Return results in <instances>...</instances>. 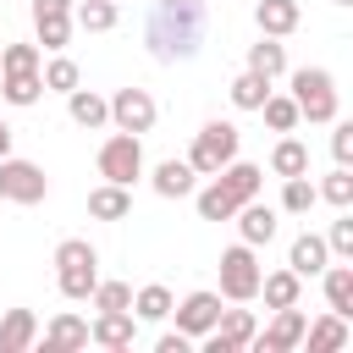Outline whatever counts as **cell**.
I'll return each mask as SVG.
<instances>
[{
	"instance_id": "obj_9",
	"label": "cell",
	"mask_w": 353,
	"mask_h": 353,
	"mask_svg": "<svg viewBox=\"0 0 353 353\" xmlns=\"http://www.w3.org/2000/svg\"><path fill=\"white\" fill-rule=\"evenodd\" d=\"M110 121H116L121 132H149V127H154V99H149L143 88H116Z\"/></svg>"
},
{
	"instance_id": "obj_14",
	"label": "cell",
	"mask_w": 353,
	"mask_h": 353,
	"mask_svg": "<svg viewBox=\"0 0 353 353\" xmlns=\"http://www.w3.org/2000/svg\"><path fill=\"white\" fill-rule=\"evenodd\" d=\"M325 237H314V232H303V237H292V254H287V270L303 281V276H320L325 270Z\"/></svg>"
},
{
	"instance_id": "obj_13",
	"label": "cell",
	"mask_w": 353,
	"mask_h": 353,
	"mask_svg": "<svg viewBox=\"0 0 353 353\" xmlns=\"http://www.w3.org/2000/svg\"><path fill=\"white\" fill-rule=\"evenodd\" d=\"M237 232H243V243L248 248H259V243H270L276 237V210L270 204H237Z\"/></svg>"
},
{
	"instance_id": "obj_43",
	"label": "cell",
	"mask_w": 353,
	"mask_h": 353,
	"mask_svg": "<svg viewBox=\"0 0 353 353\" xmlns=\"http://www.w3.org/2000/svg\"><path fill=\"white\" fill-rule=\"evenodd\" d=\"M336 6H353V0H336Z\"/></svg>"
},
{
	"instance_id": "obj_30",
	"label": "cell",
	"mask_w": 353,
	"mask_h": 353,
	"mask_svg": "<svg viewBox=\"0 0 353 353\" xmlns=\"http://www.w3.org/2000/svg\"><path fill=\"white\" fill-rule=\"evenodd\" d=\"M77 28H88V33L116 28V0H83L77 6Z\"/></svg>"
},
{
	"instance_id": "obj_17",
	"label": "cell",
	"mask_w": 353,
	"mask_h": 353,
	"mask_svg": "<svg viewBox=\"0 0 353 353\" xmlns=\"http://www.w3.org/2000/svg\"><path fill=\"white\" fill-rule=\"evenodd\" d=\"M303 342H309V353H336V347H347V320L325 314V320L303 325Z\"/></svg>"
},
{
	"instance_id": "obj_10",
	"label": "cell",
	"mask_w": 353,
	"mask_h": 353,
	"mask_svg": "<svg viewBox=\"0 0 353 353\" xmlns=\"http://www.w3.org/2000/svg\"><path fill=\"white\" fill-rule=\"evenodd\" d=\"M176 309V331L182 336H204L215 320H221V292H188L182 303H171Z\"/></svg>"
},
{
	"instance_id": "obj_39",
	"label": "cell",
	"mask_w": 353,
	"mask_h": 353,
	"mask_svg": "<svg viewBox=\"0 0 353 353\" xmlns=\"http://www.w3.org/2000/svg\"><path fill=\"white\" fill-rule=\"evenodd\" d=\"M331 154H336V165H347V160H353V121H342V127L331 132Z\"/></svg>"
},
{
	"instance_id": "obj_19",
	"label": "cell",
	"mask_w": 353,
	"mask_h": 353,
	"mask_svg": "<svg viewBox=\"0 0 353 353\" xmlns=\"http://www.w3.org/2000/svg\"><path fill=\"white\" fill-rule=\"evenodd\" d=\"M193 165L188 160H165V165H154V193L160 199H182V193H193Z\"/></svg>"
},
{
	"instance_id": "obj_32",
	"label": "cell",
	"mask_w": 353,
	"mask_h": 353,
	"mask_svg": "<svg viewBox=\"0 0 353 353\" xmlns=\"http://www.w3.org/2000/svg\"><path fill=\"white\" fill-rule=\"evenodd\" d=\"M6 72H39V44H6L0 50V77Z\"/></svg>"
},
{
	"instance_id": "obj_16",
	"label": "cell",
	"mask_w": 353,
	"mask_h": 353,
	"mask_svg": "<svg viewBox=\"0 0 353 353\" xmlns=\"http://www.w3.org/2000/svg\"><path fill=\"white\" fill-rule=\"evenodd\" d=\"M66 110H72V121L88 127V132L110 121V99H99V94H88V88H72V94H66Z\"/></svg>"
},
{
	"instance_id": "obj_26",
	"label": "cell",
	"mask_w": 353,
	"mask_h": 353,
	"mask_svg": "<svg viewBox=\"0 0 353 353\" xmlns=\"http://www.w3.org/2000/svg\"><path fill=\"white\" fill-rule=\"evenodd\" d=\"M270 171H276V176H303V171H309V149H303L298 138H281L276 154H270Z\"/></svg>"
},
{
	"instance_id": "obj_37",
	"label": "cell",
	"mask_w": 353,
	"mask_h": 353,
	"mask_svg": "<svg viewBox=\"0 0 353 353\" xmlns=\"http://www.w3.org/2000/svg\"><path fill=\"white\" fill-rule=\"evenodd\" d=\"M44 88H61V94H72V88H77V61L55 55V61L44 66Z\"/></svg>"
},
{
	"instance_id": "obj_35",
	"label": "cell",
	"mask_w": 353,
	"mask_h": 353,
	"mask_svg": "<svg viewBox=\"0 0 353 353\" xmlns=\"http://www.w3.org/2000/svg\"><path fill=\"white\" fill-rule=\"evenodd\" d=\"M132 309H138V320H165V314H171V292H165V287H143V292L132 298Z\"/></svg>"
},
{
	"instance_id": "obj_8",
	"label": "cell",
	"mask_w": 353,
	"mask_h": 353,
	"mask_svg": "<svg viewBox=\"0 0 353 353\" xmlns=\"http://www.w3.org/2000/svg\"><path fill=\"white\" fill-rule=\"evenodd\" d=\"M303 314H298V303H287V309H276V320H270V331H254V347L259 353H292L298 342H303Z\"/></svg>"
},
{
	"instance_id": "obj_31",
	"label": "cell",
	"mask_w": 353,
	"mask_h": 353,
	"mask_svg": "<svg viewBox=\"0 0 353 353\" xmlns=\"http://www.w3.org/2000/svg\"><path fill=\"white\" fill-rule=\"evenodd\" d=\"M320 193H314V182L309 176H287V188H281V210H292V215H309V204H314Z\"/></svg>"
},
{
	"instance_id": "obj_27",
	"label": "cell",
	"mask_w": 353,
	"mask_h": 353,
	"mask_svg": "<svg viewBox=\"0 0 353 353\" xmlns=\"http://www.w3.org/2000/svg\"><path fill=\"white\" fill-rule=\"evenodd\" d=\"M259 292H265V303H270V309H287V303H298V276H292V270L259 276Z\"/></svg>"
},
{
	"instance_id": "obj_15",
	"label": "cell",
	"mask_w": 353,
	"mask_h": 353,
	"mask_svg": "<svg viewBox=\"0 0 353 353\" xmlns=\"http://www.w3.org/2000/svg\"><path fill=\"white\" fill-rule=\"evenodd\" d=\"M254 22H259V33L281 39V33L298 28V0H259V6H254Z\"/></svg>"
},
{
	"instance_id": "obj_23",
	"label": "cell",
	"mask_w": 353,
	"mask_h": 353,
	"mask_svg": "<svg viewBox=\"0 0 353 353\" xmlns=\"http://www.w3.org/2000/svg\"><path fill=\"white\" fill-rule=\"evenodd\" d=\"M248 72H259V77H281V72H287V50L265 33V39L248 50Z\"/></svg>"
},
{
	"instance_id": "obj_33",
	"label": "cell",
	"mask_w": 353,
	"mask_h": 353,
	"mask_svg": "<svg viewBox=\"0 0 353 353\" xmlns=\"http://www.w3.org/2000/svg\"><path fill=\"white\" fill-rule=\"evenodd\" d=\"M314 193H320V199H331V204H342V210H347V204H353V171H347V165H336V171H331V176H325V182H320V188H314Z\"/></svg>"
},
{
	"instance_id": "obj_41",
	"label": "cell",
	"mask_w": 353,
	"mask_h": 353,
	"mask_svg": "<svg viewBox=\"0 0 353 353\" xmlns=\"http://www.w3.org/2000/svg\"><path fill=\"white\" fill-rule=\"evenodd\" d=\"M39 11H72V0H33V17Z\"/></svg>"
},
{
	"instance_id": "obj_21",
	"label": "cell",
	"mask_w": 353,
	"mask_h": 353,
	"mask_svg": "<svg viewBox=\"0 0 353 353\" xmlns=\"http://www.w3.org/2000/svg\"><path fill=\"white\" fill-rule=\"evenodd\" d=\"M325 303H331V314H353V265H331L325 270Z\"/></svg>"
},
{
	"instance_id": "obj_42",
	"label": "cell",
	"mask_w": 353,
	"mask_h": 353,
	"mask_svg": "<svg viewBox=\"0 0 353 353\" xmlns=\"http://www.w3.org/2000/svg\"><path fill=\"white\" fill-rule=\"evenodd\" d=\"M6 154H11V127L0 121V160H6Z\"/></svg>"
},
{
	"instance_id": "obj_11",
	"label": "cell",
	"mask_w": 353,
	"mask_h": 353,
	"mask_svg": "<svg viewBox=\"0 0 353 353\" xmlns=\"http://www.w3.org/2000/svg\"><path fill=\"white\" fill-rule=\"evenodd\" d=\"M88 342H99V347L121 353V347H132V342H138V325H132V314H127V309H99V320L88 325Z\"/></svg>"
},
{
	"instance_id": "obj_40",
	"label": "cell",
	"mask_w": 353,
	"mask_h": 353,
	"mask_svg": "<svg viewBox=\"0 0 353 353\" xmlns=\"http://www.w3.org/2000/svg\"><path fill=\"white\" fill-rule=\"evenodd\" d=\"M188 342H193V336H182V331H171V336H160L154 347H160V353H188Z\"/></svg>"
},
{
	"instance_id": "obj_38",
	"label": "cell",
	"mask_w": 353,
	"mask_h": 353,
	"mask_svg": "<svg viewBox=\"0 0 353 353\" xmlns=\"http://www.w3.org/2000/svg\"><path fill=\"white\" fill-rule=\"evenodd\" d=\"M325 248H331V254H342V259H353V215L331 221V237H325Z\"/></svg>"
},
{
	"instance_id": "obj_24",
	"label": "cell",
	"mask_w": 353,
	"mask_h": 353,
	"mask_svg": "<svg viewBox=\"0 0 353 353\" xmlns=\"http://www.w3.org/2000/svg\"><path fill=\"white\" fill-rule=\"evenodd\" d=\"M0 94H6L11 105H33V99L44 94V77H39V72H6V77H0Z\"/></svg>"
},
{
	"instance_id": "obj_12",
	"label": "cell",
	"mask_w": 353,
	"mask_h": 353,
	"mask_svg": "<svg viewBox=\"0 0 353 353\" xmlns=\"http://www.w3.org/2000/svg\"><path fill=\"white\" fill-rule=\"evenodd\" d=\"M259 176H265V171H259V165H248V160H226V165L215 171V182H221V188H226L237 204L259 199Z\"/></svg>"
},
{
	"instance_id": "obj_7",
	"label": "cell",
	"mask_w": 353,
	"mask_h": 353,
	"mask_svg": "<svg viewBox=\"0 0 353 353\" xmlns=\"http://www.w3.org/2000/svg\"><path fill=\"white\" fill-rule=\"evenodd\" d=\"M50 193V176L33 165V160H0V199H11V204H39Z\"/></svg>"
},
{
	"instance_id": "obj_2",
	"label": "cell",
	"mask_w": 353,
	"mask_h": 353,
	"mask_svg": "<svg viewBox=\"0 0 353 353\" xmlns=\"http://www.w3.org/2000/svg\"><path fill=\"white\" fill-rule=\"evenodd\" d=\"M55 276H61V292L83 303V298L94 292V281H99V254H94L83 237H66V243L55 248Z\"/></svg>"
},
{
	"instance_id": "obj_25",
	"label": "cell",
	"mask_w": 353,
	"mask_h": 353,
	"mask_svg": "<svg viewBox=\"0 0 353 353\" xmlns=\"http://www.w3.org/2000/svg\"><path fill=\"white\" fill-rule=\"evenodd\" d=\"M270 99V77H259V72H243L237 83H232V105L237 110H259Z\"/></svg>"
},
{
	"instance_id": "obj_1",
	"label": "cell",
	"mask_w": 353,
	"mask_h": 353,
	"mask_svg": "<svg viewBox=\"0 0 353 353\" xmlns=\"http://www.w3.org/2000/svg\"><path fill=\"white\" fill-rule=\"evenodd\" d=\"M143 39L154 61H188L204 44V0H154Z\"/></svg>"
},
{
	"instance_id": "obj_28",
	"label": "cell",
	"mask_w": 353,
	"mask_h": 353,
	"mask_svg": "<svg viewBox=\"0 0 353 353\" xmlns=\"http://www.w3.org/2000/svg\"><path fill=\"white\" fill-rule=\"evenodd\" d=\"M33 22H39V44H44V50H61V44L72 39V17H66V11H39Z\"/></svg>"
},
{
	"instance_id": "obj_20",
	"label": "cell",
	"mask_w": 353,
	"mask_h": 353,
	"mask_svg": "<svg viewBox=\"0 0 353 353\" xmlns=\"http://www.w3.org/2000/svg\"><path fill=\"white\" fill-rule=\"evenodd\" d=\"M127 210H132V199H127L121 182H105V188L88 193V215H99V221H121Z\"/></svg>"
},
{
	"instance_id": "obj_5",
	"label": "cell",
	"mask_w": 353,
	"mask_h": 353,
	"mask_svg": "<svg viewBox=\"0 0 353 353\" xmlns=\"http://www.w3.org/2000/svg\"><path fill=\"white\" fill-rule=\"evenodd\" d=\"M221 298H232V303L259 298V259H254L248 243H237V248L221 254Z\"/></svg>"
},
{
	"instance_id": "obj_4",
	"label": "cell",
	"mask_w": 353,
	"mask_h": 353,
	"mask_svg": "<svg viewBox=\"0 0 353 353\" xmlns=\"http://www.w3.org/2000/svg\"><path fill=\"white\" fill-rule=\"evenodd\" d=\"M237 138H243V132H237L232 121H210V127L193 138V154H188V165H193L199 176H215L226 160H237Z\"/></svg>"
},
{
	"instance_id": "obj_3",
	"label": "cell",
	"mask_w": 353,
	"mask_h": 353,
	"mask_svg": "<svg viewBox=\"0 0 353 353\" xmlns=\"http://www.w3.org/2000/svg\"><path fill=\"white\" fill-rule=\"evenodd\" d=\"M292 105H298V116H309V121H336V83H331V72H325V66L292 72Z\"/></svg>"
},
{
	"instance_id": "obj_22",
	"label": "cell",
	"mask_w": 353,
	"mask_h": 353,
	"mask_svg": "<svg viewBox=\"0 0 353 353\" xmlns=\"http://www.w3.org/2000/svg\"><path fill=\"white\" fill-rule=\"evenodd\" d=\"M44 347H88V320L77 314H55L44 331Z\"/></svg>"
},
{
	"instance_id": "obj_34",
	"label": "cell",
	"mask_w": 353,
	"mask_h": 353,
	"mask_svg": "<svg viewBox=\"0 0 353 353\" xmlns=\"http://www.w3.org/2000/svg\"><path fill=\"white\" fill-rule=\"evenodd\" d=\"M94 309H132V287L127 281H94Z\"/></svg>"
},
{
	"instance_id": "obj_29",
	"label": "cell",
	"mask_w": 353,
	"mask_h": 353,
	"mask_svg": "<svg viewBox=\"0 0 353 353\" xmlns=\"http://www.w3.org/2000/svg\"><path fill=\"white\" fill-rule=\"evenodd\" d=\"M199 215H204V221H232V215H237V199H232L221 182H210V188L199 193Z\"/></svg>"
},
{
	"instance_id": "obj_36",
	"label": "cell",
	"mask_w": 353,
	"mask_h": 353,
	"mask_svg": "<svg viewBox=\"0 0 353 353\" xmlns=\"http://www.w3.org/2000/svg\"><path fill=\"white\" fill-rule=\"evenodd\" d=\"M259 110H265V121H270L276 132H292V127H298V105H292V99H281V94H270Z\"/></svg>"
},
{
	"instance_id": "obj_6",
	"label": "cell",
	"mask_w": 353,
	"mask_h": 353,
	"mask_svg": "<svg viewBox=\"0 0 353 353\" xmlns=\"http://www.w3.org/2000/svg\"><path fill=\"white\" fill-rule=\"evenodd\" d=\"M99 176H105V182H121V188H132V176H143V143H138V132L105 138V149H99Z\"/></svg>"
},
{
	"instance_id": "obj_18",
	"label": "cell",
	"mask_w": 353,
	"mask_h": 353,
	"mask_svg": "<svg viewBox=\"0 0 353 353\" xmlns=\"http://www.w3.org/2000/svg\"><path fill=\"white\" fill-rule=\"evenodd\" d=\"M33 336H39V320H33V309H11V314L0 320V353H22Z\"/></svg>"
}]
</instances>
